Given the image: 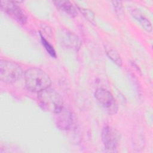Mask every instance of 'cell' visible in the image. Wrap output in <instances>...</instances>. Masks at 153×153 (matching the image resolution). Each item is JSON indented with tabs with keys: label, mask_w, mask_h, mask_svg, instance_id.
I'll list each match as a JSON object with an SVG mask.
<instances>
[{
	"label": "cell",
	"mask_w": 153,
	"mask_h": 153,
	"mask_svg": "<svg viewBox=\"0 0 153 153\" xmlns=\"http://www.w3.org/2000/svg\"><path fill=\"white\" fill-rule=\"evenodd\" d=\"M25 81L29 90L38 93L48 88L51 83L48 74L37 68H31L26 71Z\"/></svg>",
	"instance_id": "6da1fadb"
},
{
	"label": "cell",
	"mask_w": 153,
	"mask_h": 153,
	"mask_svg": "<svg viewBox=\"0 0 153 153\" xmlns=\"http://www.w3.org/2000/svg\"><path fill=\"white\" fill-rule=\"evenodd\" d=\"M38 99L41 107L47 111L56 114L63 108L62 97L53 88L48 87L38 92Z\"/></svg>",
	"instance_id": "7a4b0ae2"
},
{
	"label": "cell",
	"mask_w": 153,
	"mask_h": 153,
	"mask_svg": "<svg viewBox=\"0 0 153 153\" xmlns=\"http://www.w3.org/2000/svg\"><path fill=\"white\" fill-rule=\"evenodd\" d=\"M23 74V70L16 63L7 60H0V79L10 84L18 81Z\"/></svg>",
	"instance_id": "3957f363"
},
{
	"label": "cell",
	"mask_w": 153,
	"mask_h": 153,
	"mask_svg": "<svg viewBox=\"0 0 153 153\" xmlns=\"http://www.w3.org/2000/svg\"><path fill=\"white\" fill-rule=\"evenodd\" d=\"M94 96L99 103L108 114L114 115L117 112L118 104L113 95L108 90L99 88L96 90Z\"/></svg>",
	"instance_id": "277c9868"
},
{
	"label": "cell",
	"mask_w": 153,
	"mask_h": 153,
	"mask_svg": "<svg viewBox=\"0 0 153 153\" xmlns=\"http://www.w3.org/2000/svg\"><path fill=\"white\" fill-rule=\"evenodd\" d=\"M1 9L14 19L18 22L25 24L27 21V16L22 9L16 1H1L0 2Z\"/></svg>",
	"instance_id": "5b68a950"
},
{
	"label": "cell",
	"mask_w": 153,
	"mask_h": 153,
	"mask_svg": "<svg viewBox=\"0 0 153 153\" xmlns=\"http://www.w3.org/2000/svg\"><path fill=\"white\" fill-rule=\"evenodd\" d=\"M102 140L105 147L108 150H115L118 147L120 136L118 131L110 126H105L102 131Z\"/></svg>",
	"instance_id": "8992f818"
},
{
	"label": "cell",
	"mask_w": 153,
	"mask_h": 153,
	"mask_svg": "<svg viewBox=\"0 0 153 153\" xmlns=\"http://www.w3.org/2000/svg\"><path fill=\"white\" fill-rule=\"evenodd\" d=\"M59 40L62 45L75 50H78L81 47L79 38L68 29H63L58 33Z\"/></svg>",
	"instance_id": "52a82bcc"
},
{
	"label": "cell",
	"mask_w": 153,
	"mask_h": 153,
	"mask_svg": "<svg viewBox=\"0 0 153 153\" xmlns=\"http://www.w3.org/2000/svg\"><path fill=\"white\" fill-rule=\"evenodd\" d=\"M56 114L57 127L60 130H69L72 124V115L71 112L63 108Z\"/></svg>",
	"instance_id": "ba28073f"
},
{
	"label": "cell",
	"mask_w": 153,
	"mask_h": 153,
	"mask_svg": "<svg viewBox=\"0 0 153 153\" xmlns=\"http://www.w3.org/2000/svg\"><path fill=\"white\" fill-rule=\"evenodd\" d=\"M55 6L61 11L66 14L74 17L77 15V11L73 4L69 1H53Z\"/></svg>",
	"instance_id": "9c48e42d"
},
{
	"label": "cell",
	"mask_w": 153,
	"mask_h": 153,
	"mask_svg": "<svg viewBox=\"0 0 153 153\" xmlns=\"http://www.w3.org/2000/svg\"><path fill=\"white\" fill-rule=\"evenodd\" d=\"M131 14L146 31L152 32V27L151 22L142 12L137 9H133L131 11Z\"/></svg>",
	"instance_id": "30bf717a"
},
{
	"label": "cell",
	"mask_w": 153,
	"mask_h": 153,
	"mask_svg": "<svg viewBox=\"0 0 153 153\" xmlns=\"http://www.w3.org/2000/svg\"><path fill=\"white\" fill-rule=\"evenodd\" d=\"M104 47L106 53L109 58L111 59L117 65L121 66L123 65V61L117 50L109 44H105Z\"/></svg>",
	"instance_id": "8fae6325"
},
{
	"label": "cell",
	"mask_w": 153,
	"mask_h": 153,
	"mask_svg": "<svg viewBox=\"0 0 153 153\" xmlns=\"http://www.w3.org/2000/svg\"><path fill=\"white\" fill-rule=\"evenodd\" d=\"M77 8H78V10L82 13L83 16L89 22H90L93 25H96V20H95V16H94V14L93 12L91 10H90V9L81 7H79V6H77Z\"/></svg>",
	"instance_id": "7c38bea8"
},
{
	"label": "cell",
	"mask_w": 153,
	"mask_h": 153,
	"mask_svg": "<svg viewBox=\"0 0 153 153\" xmlns=\"http://www.w3.org/2000/svg\"><path fill=\"white\" fill-rule=\"evenodd\" d=\"M112 5L114 7V11L116 13V15L118 17L119 19H121L124 17V10L123 6L121 1H112Z\"/></svg>",
	"instance_id": "4fadbf2b"
},
{
	"label": "cell",
	"mask_w": 153,
	"mask_h": 153,
	"mask_svg": "<svg viewBox=\"0 0 153 153\" xmlns=\"http://www.w3.org/2000/svg\"><path fill=\"white\" fill-rule=\"evenodd\" d=\"M41 41H42V45L44 46L45 48L46 49L47 52L50 54V55L53 57H56V53L53 47L42 35H41Z\"/></svg>",
	"instance_id": "5bb4252c"
}]
</instances>
